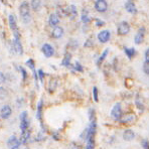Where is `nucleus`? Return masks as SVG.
Returning <instances> with one entry per match:
<instances>
[{"instance_id":"0eeeda50","label":"nucleus","mask_w":149,"mask_h":149,"mask_svg":"<svg viewBox=\"0 0 149 149\" xmlns=\"http://www.w3.org/2000/svg\"><path fill=\"white\" fill-rule=\"evenodd\" d=\"M145 27H141V28L138 30V32L136 33L135 37H134V42L136 44H140L143 42L144 40V37H145Z\"/></svg>"},{"instance_id":"e433bc0d","label":"nucleus","mask_w":149,"mask_h":149,"mask_svg":"<svg viewBox=\"0 0 149 149\" xmlns=\"http://www.w3.org/2000/svg\"><path fill=\"white\" fill-rule=\"evenodd\" d=\"M143 71H144V73H145L146 74H148V73H149V66H148V63H144V65H143Z\"/></svg>"},{"instance_id":"4c0bfd02","label":"nucleus","mask_w":149,"mask_h":149,"mask_svg":"<svg viewBox=\"0 0 149 149\" xmlns=\"http://www.w3.org/2000/svg\"><path fill=\"white\" fill-rule=\"evenodd\" d=\"M93 46V40L91 39V38H89V39L86 41V43H85V46H86V48H89V46Z\"/></svg>"},{"instance_id":"aec40b11","label":"nucleus","mask_w":149,"mask_h":149,"mask_svg":"<svg viewBox=\"0 0 149 149\" xmlns=\"http://www.w3.org/2000/svg\"><path fill=\"white\" fill-rule=\"evenodd\" d=\"M124 52L125 54H126V56H127V57H128V59H132V57H133L134 56H135V54H136V50H134L133 48H124Z\"/></svg>"},{"instance_id":"ea45409f","label":"nucleus","mask_w":149,"mask_h":149,"mask_svg":"<svg viewBox=\"0 0 149 149\" xmlns=\"http://www.w3.org/2000/svg\"><path fill=\"white\" fill-rule=\"evenodd\" d=\"M52 138H54V140H59L61 139V136H59V134L57 133V132H54V133H52Z\"/></svg>"},{"instance_id":"5701e85b","label":"nucleus","mask_w":149,"mask_h":149,"mask_svg":"<svg viewBox=\"0 0 149 149\" xmlns=\"http://www.w3.org/2000/svg\"><path fill=\"white\" fill-rule=\"evenodd\" d=\"M82 20L84 23L90 22V16H89V12L87 9H83L82 11Z\"/></svg>"},{"instance_id":"dca6fc26","label":"nucleus","mask_w":149,"mask_h":149,"mask_svg":"<svg viewBox=\"0 0 149 149\" xmlns=\"http://www.w3.org/2000/svg\"><path fill=\"white\" fill-rule=\"evenodd\" d=\"M8 20H9V26H10V28H11L12 32H14V31L18 30V28H17V23H16V18H15V16H14L13 14H10L9 18H8Z\"/></svg>"},{"instance_id":"a211bd4d","label":"nucleus","mask_w":149,"mask_h":149,"mask_svg":"<svg viewBox=\"0 0 149 149\" xmlns=\"http://www.w3.org/2000/svg\"><path fill=\"white\" fill-rule=\"evenodd\" d=\"M134 137H135V134H134V132L131 130V129H127L126 131H124V133H123V139L125 140V141H131L132 139H134Z\"/></svg>"},{"instance_id":"2f4dec72","label":"nucleus","mask_w":149,"mask_h":149,"mask_svg":"<svg viewBox=\"0 0 149 149\" xmlns=\"http://www.w3.org/2000/svg\"><path fill=\"white\" fill-rule=\"evenodd\" d=\"M93 98H94V100H95V102L99 101V99H98V89H97V87H94V89H93Z\"/></svg>"},{"instance_id":"f8f14e48","label":"nucleus","mask_w":149,"mask_h":149,"mask_svg":"<svg viewBox=\"0 0 149 149\" xmlns=\"http://www.w3.org/2000/svg\"><path fill=\"white\" fill-rule=\"evenodd\" d=\"M13 48L16 52L19 54V56H22L23 54V48H22V44H21V41L20 39H13Z\"/></svg>"},{"instance_id":"f03ea898","label":"nucleus","mask_w":149,"mask_h":149,"mask_svg":"<svg viewBox=\"0 0 149 149\" xmlns=\"http://www.w3.org/2000/svg\"><path fill=\"white\" fill-rule=\"evenodd\" d=\"M122 115H123V113H122V108H121V104L117 103L116 105L113 107V109L111 111V117L115 121H117V120H120Z\"/></svg>"},{"instance_id":"ddd939ff","label":"nucleus","mask_w":149,"mask_h":149,"mask_svg":"<svg viewBox=\"0 0 149 149\" xmlns=\"http://www.w3.org/2000/svg\"><path fill=\"white\" fill-rule=\"evenodd\" d=\"M125 8L126 10L131 14H137V8L135 6V3L133 1H127L125 4Z\"/></svg>"},{"instance_id":"cd10ccee","label":"nucleus","mask_w":149,"mask_h":149,"mask_svg":"<svg viewBox=\"0 0 149 149\" xmlns=\"http://www.w3.org/2000/svg\"><path fill=\"white\" fill-rule=\"evenodd\" d=\"M8 96V92L5 88H0V100L6 99Z\"/></svg>"},{"instance_id":"39448f33","label":"nucleus","mask_w":149,"mask_h":149,"mask_svg":"<svg viewBox=\"0 0 149 149\" xmlns=\"http://www.w3.org/2000/svg\"><path fill=\"white\" fill-rule=\"evenodd\" d=\"M97 37H98V39H99L100 42L105 43V42L109 41L110 37H111V32H110L109 30H102L98 33Z\"/></svg>"},{"instance_id":"20e7f679","label":"nucleus","mask_w":149,"mask_h":149,"mask_svg":"<svg viewBox=\"0 0 149 149\" xmlns=\"http://www.w3.org/2000/svg\"><path fill=\"white\" fill-rule=\"evenodd\" d=\"M136 120V116L134 113H126V114L122 115L120 118V122L122 124H131Z\"/></svg>"},{"instance_id":"7ed1b4c3","label":"nucleus","mask_w":149,"mask_h":149,"mask_svg":"<svg viewBox=\"0 0 149 149\" xmlns=\"http://www.w3.org/2000/svg\"><path fill=\"white\" fill-rule=\"evenodd\" d=\"M117 30H118L119 35H126L130 31V25L127 21H122L121 23H119Z\"/></svg>"},{"instance_id":"9b49d317","label":"nucleus","mask_w":149,"mask_h":149,"mask_svg":"<svg viewBox=\"0 0 149 149\" xmlns=\"http://www.w3.org/2000/svg\"><path fill=\"white\" fill-rule=\"evenodd\" d=\"M0 112H1V113H0V115H1L2 119H8L10 117V115H11L12 110L8 105H5V106H3V107L1 108V111H0Z\"/></svg>"},{"instance_id":"393cba45","label":"nucleus","mask_w":149,"mask_h":149,"mask_svg":"<svg viewBox=\"0 0 149 149\" xmlns=\"http://www.w3.org/2000/svg\"><path fill=\"white\" fill-rule=\"evenodd\" d=\"M28 125H29L28 119H26V120H23V121H20V129H21V132L26 131L27 128H28Z\"/></svg>"},{"instance_id":"f257e3e1","label":"nucleus","mask_w":149,"mask_h":149,"mask_svg":"<svg viewBox=\"0 0 149 149\" xmlns=\"http://www.w3.org/2000/svg\"><path fill=\"white\" fill-rule=\"evenodd\" d=\"M19 13H20L21 17L23 21L27 23L30 20V15H29V4L27 2H22L19 6Z\"/></svg>"},{"instance_id":"6ab92c4d","label":"nucleus","mask_w":149,"mask_h":149,"mask_svg":"<svg viewBox=\"0 0 149 149\" xmlns=\"http://www.w3.org/2000/svg\"><path fill=\"white\" fill-rule=\"evenodd\" d=\"M71 59H72V54L70 52H67L63 57V61H61V66L63 67H71Z\"/></svg>"},{"instance_id":"c85d7f7f","label":"nucleus","mask_w":149,"mask_h":149,"mask_svg":"<svg viewBox=\"0 0 149 149\" xmlns=\"http://www.w3.org/2000/svg\"><path fill=\"white\" fill-rule=\"evenodd\" d=\"M74 71H76V72H80V73H82V72L84 71V68H83V66L81 65L79 61H76V63H74Z\"/></svg>"},{"instance_id":"423d86ee","label":"nucleus","mask_w":149,"mask_h":149,"mask_svg":"<svg viewBox=\"0 0 149 149\" xmlns=\"http://www.w3.org/2000/svg\"><path fill=\"white\" fill-rule=\"evenodd\" d=\"M95 9L98 12H105L108 9V3L105 0H97L95 1Z\"/></svg>"},{"instance_id":"b1692460","label":"nucleus","mask_w":149,"mask_h":149,"mask_svg":"<svg viewBox=\"0 0 149 149\" xmlns=\"http://www.w3.org/2000/svg\"><path fill=\"white\" fill-rule=\"evenodd\" d=\"M109 54V50H105L103 52H102L101 57H99V59H98V66H101L102 63L104 61V59H106V57H107V54Z\"/></svg>"},{"instance_id":"58836bf2","label":"nucleus","mask_w":149,"mask_h":149,"mask_svg":"<svg viewBox=\"0 0 149 149\" xmlns=\"http://www.w3.org/2000/svg\"><path fill=\"white\" fill-rule=\"evenodd\" d=\"M145 63H149V50H145Z\"/></svg>"},{"instance_id":"7c9ffc66","label":"nucleus","mask_w":149,"mask_h":149,"mask_svg":"<svg viewBox=\"0 0 149 149\" xmlns=\"http://www.w3.org/2000/svg\"><path fill=\"white\" fill-rule=\"evenodd\" d=\"M17 69L19 70V71H21V74H22V79H23V81H26V79H27V73H26V71H25V70L23 69L22 67H17Z\"/></svg>"},{"instance_id":"f3484780","label":"nucleus","mask_w":149,"mask_h":149,"mask_svg":"<svg viewBox=\"0 0 149 149\" xmlns=\"http://www.w3.org/2000/svg\"><path fill=\"white\" fill-rule=\"evenodd\" d=\"M63 35V28L61 26H57L52 31V37L54 38H61Z\"/></svg>"},{"instance_id":"a878e982","label":"nucleus","mask_w":149,"mask_h":149,"mask_svg":"<svg viewBox=\"0 0 149 149\" xmlns=\"http://www.w3.org/2000/svg\"><path fill=\"white\" fill-rule=\"evenodd\" d=\"M30 4L34 11H38V10L40 9V7H41V2L40 1H31Z\"/></svg>"},{"instance_id":"4468645a","label":"nucleus","mask_w":149,"mask_h":149,"mask_svg":"<svg viewBox=\"0 0 149 149\" xmlns=\"http://www.w3.org/2000/svg\"><path fill=\"white\" fill-rule=\"evenodd\" d=\"M48 23H50V26L57 27V24L59 23V15H57L56 13H52V14H50V18H48Z\"/></svg>"},{"instance_id":"473e14b6","label":"nucleus","mask_w":149,"mask_h":149,"mask_svg":"<svg viewBox=\"0 0 149 149\" xmlns=\"http://www.w3.org/2000/svg\"><path fill=\"white\" fill-rule=\"evenodd\" d=\"M19 119H20V121H23V120H26L27 118V112L26 111H23L21 112V114L19 115Z\"/></svg>"},{"instance_id":"9d476101","label":"nucleus","mask_w":149,"mask_h":149,"mask_svg":"<svg viewBox=\"0 0 149 149\" xmlns=\"http://www.w3.org/2000/svg\"><path fill=\"white\" fill-rule=\"evenodd\" d=\"M66 14H67V16H69L71 19H74L77 17V15H78V12H77V8L74 5H71L69 6L68 8H66Z\"/></svg>"},{"instance_id":"79ce46f5","label":"nucleus","mask_w":149,"mask_h":149,"mask_svg":"<svg viewBox=\"0 0 149 149\" xmlns=\"http://www.w3.org/2000/svg\"><path fill=\"white\" fill-rule=\"evenodd\" d=\"M4 81H5V76H4L2 73H0V85H1Z\"/></svg>"},{"instance_id":"4be33fe9","label":"nucleus","mask_w":149,"mask_h":149,"mask_svg":"<svg viewBox=\"0 0 149 149\" xmlns=\"http://www.w3.org/2000/svg\"><path fill=\"white\" fill-rule=\"evenodd\" d=\"M136 105H137L138 109H139L140 111H143V110H144L143 99H142V98L140 97L139 95H137V97H136Z\"/></svg>"},{"instance_id":"412c9836","label":"nucleus","mask_w":149,"mask_h":149,"mask_svg":"<svg viewBox=\"0 0 149 149\" xmlns=\"http://www.w3.org/2000/svg\"><path fill=\"white\" fill-rule=\"evenodd\" d=\"M42 100H40L37 104V120H39L41 122V113H42Z\"/></svg>"},{"instance_id":"c9c22d12","label":"nucleus","mask_w":149,"mask_h":149,"mask_svg":"<svg viewBox=\"0 0 149 149\" xmlns=\"http://www.w3.org/2000/svg\"><path fill=\"white\" fill-rule=\"evenodd\" d=\"M95 22H96V26H103L105 23H104V21H102V20H100V19H96L95 20Z\"/></svg>"},{"instance_id":"37998d69","label":"nucleus","mask_w":149,"mask_h":149,"mask_svg":"<svg viewBox=\"0 0 149 149\" xmlns=\"http://www.w3.org/2000/svg\"><path fill=\"white\" fill-rule=\"evenodd\" d=\"M24 149H30V148H24Z\"/></svg>"},{"instance_id":"c756f323","label":"nucleus","mask_w":149,"mask_h":149,"mask_svg":"<svg viewBox=\"0 0 149 149\" xmlns=\"http://www.w3.org/2000/svg\"><path fill=\"white\" fill-rule=\"evenodd\" d=\"M26 66L29 68L30 70H34V67H35V63H34V61L32 59H29L28 61H26Z\"/></svg>"},{"instance_id":"72a5a7b5","label":"nucleus","mask_w":149,"mask_h":149,"mask_svg":"<svg viewBox=\"0 0 149 149\" xmlns=\"http://www.w3.org/2000/svg\"><path fill=\"white\" fill-rule=\"evenodd\" d=\"M142 147H143L144 149H149V143H148V140L147 139H144L142 140Z\"/></svg>"},{"instance_id":"f704fd0d","label":"nucleus","mask_w":149,"mask_h":149,"mask_svg":"<svg viewBox=\"0 0 149 149\" xmlns=\"http://www.w3.org/2000/svg\"><path fill=\"white\" fill-rule=\"evenodd\" d=\"M37 73H38V76H39V81H40V83H43L44 74H43V72H42V70H39V71H37Z\"/></svg>"},{"instance_id":"a19ab883","label":"nucleus","mask_w":149,"mask_h":149,"mask_svg":"<svg viewBox=\"0 0 149 149\" xmlns=\"http://www.w3.org/2000/svg\"><path fill=\"white\" fill-rule=\"evenodd\" d=\"M68 149H80L78 147V145L77 144H74V143H71L70 144V146H69V148Z\"/></svg>"},{"instance_id":"1a4fd4ad","label":"nucleus","mask_w":149,"mask_h":149,"mask_svg":"<svg viewBox=\"0 0 149 149\" xmlns=\"http://www.w3.org/2000/svg\"><path fill=\"white\" fill-rule=\"evenodd\" d=\"M19 141L18 139L16 138V136L12 135L9 139L7 140V146L9 149H17L19 147Z\"/></svg>"},{"instance_id":"6e6552de","label":"nucleus","mask_w":149,"mask_h":149,"mask_svg":"<svg viewBox=\"0 0 149 149\" xmlns=\"http://www.w3.org/2000/svg\"><path fill=\"white\" fill-rule=\"evenodd\" d=\"M41 50L43 52V54L46 56V57H50L54 56V50L52 48V46H50V43H44L41 48Z\"/></svg>"},{"instance_id":"2eb2a0df","label":"nucleus","mask_w":149,"mask_h":149,"mask_svg":"<svg viewBox=\"0 0 149 149\" xmlns=\"http://www.w3.org/2000/svg\"><path fill=\"white\" fill-rule=\"evenodd\" d=\"M29 137H30V131L26 130L24 132H21V135L20 137H19V144H25L27 142V140L29 139Z\"/></svg>"},{"instance_id":"bb28decb","label":"nucleus","mask_w":149,"mask_h":149,"mask_svg":"<svg viewBox=\"0 0 149 149\" xmlns=\"http://www.w3.org/2000/svg\"><path fill=\"white\" fill-rule=\"evenodd\" d=\"M95 148V138H91V139L87 140V145L85 149H94Z\"/></svg>"}]
</instances>
